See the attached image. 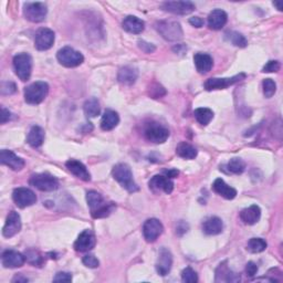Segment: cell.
Here are the masks:
<instances>
[{"instance_id":"cell-50","label":"cell","mask_w":283,"mask_h":283,"mask_svg":"<svg viewBox=\"0 0 283 283\" xmlns=\"http://www.w3.org/2000/svg\"><path fill=\"white\" fill-rule=\"evenodd\" d=\"M190 23L194 27H196V28H201V27L204 26V20L200 17H193L190 19Z\"/></svg>"},{"instance_id":"cell-31","label":"cell","mask_w":283,"mask_h":283,"mask_svg":"<svg viewBox=\"0 0 283 283\" xmlns=\"http://www.w3.org/2000/svg\"><path fill=\"white\" fill-rule=\"evenodd\" d=\"M27 142H28L30 146L35 148L41 146L44 142V131L42 127L38 125L32 126L28 134V137H27Z\"/></svg>"},{"instance_id":"cell-53","label":"cell","mask_w":283,"mask_h":283,"mask_svg":"<svg viewBox=\"0 0 283 283\" xmlns=\"http://www.w3.org/2000/svg\"><path fill=\"white\" fill-rule=\"evenodd\" d=\"M273 6H275V7H277V8H278V10H279V11H282V9H283L282 3H279V2H274V3H273Z\"/></svg>"},{"instance_id":"cell-4","label":"cell","mask_w":283,"mask_h":283,"mask_svg":"<svg viewBox=\"0 0 283 283\" xmlns=\"http://www.w3.org/2000/svg\"><path fill=\"white\" fill-rule=\"evenodd\" d=\"M49 93L48 83L39 81L27 86L25 89V101L28 104H40L43 102Z\"/></svg>"},{"instance_id":"cell-7","label":"cell","mask_w":283,"mask_h":283,"mask_svg":"<svg viewBox=\"0 0 283 283\" xmlns=\"http://www.w3.org/2000/svg\"><path fill=\"white\" fill-rule=\"evenodd\" d=\"M29 184L41 192H53L59 188L58 179L46 173L32 175L29 179Z\"/></svg>"},{"instance_id":"cell-23","label":"cell","mask_w":283,"mask_h":283,"mask_svg":"<svg viewBox=\"0 0 283 283\" xmlns=\"http://www.w3.org/2000/svg\"><path fill=\"white\" fill-rule=\"evenodd\" d=\"M240 274L232 272L228 268L227 262H222L216 270V282H239Z\"/></svg>"},{"instance_id":"cell-16","label":"cell","mask_w":283,"mask_h":283,"mask_svg":"<svg viewBox=\"0 0 283 283\" xmlns=\"http://www.w3.org/2000/svg\"><path fill=\"white\" fill-rule=\"evenodd\" d=\"M20 230H21V218H20V215L18 213L12 210L7 217L6 224L3 228V234L5 238H11Z\"/></svg>"},{"instance_id":"cell-37","label":"cell","mask_w":283,"mask_h":283,"mask_svg":"<svg viewBox=\"0 0 283 283\" xmlns=\"http://www.w3.org/2000/svg\"><path fill=\"white\" fill-rule=\"evenodd\" d=\"M226 38L230 41L233 45L235 46H239V48H245V46H247L248 44V41L247 39L241 35V33L239 32H235V31H230V32H227L226 33Z\"/></svg>"},{"instance_id":"cell-36","label":"cell","mask_w":283,"mask_h":283,"mask_svg":"<svg viewBox=\"0 0 283 283\" xmlns=\"http://www.w3.org/2000/svg\"><path fill=\"white\" fill-rule=\"evenodd\" d=\"M267 242L262 238H251L248 241L247 249L252 253H259L267 249Z\"/></svg>"},{"instance_id":"cell-10","label":"cell","mask_w":283,"mask_h":283,"mask_svg":"<svg viewBox=\"0 0 283 283\" xmlns=\"http://www.w3.org/2000/svg\"><path fill=\"white\" fill-rule=\"evenodd\" d=\"M12 199L19 208H27L37 203V196L29 188L19 187L12 193Z\"/></svg>"},{"instance_id":"cell-25","label":"cell","mask_w":283,"mask_h":283,"mask_svg":"<svg viewBox=\"0 0 283 283\" xmlns=\"http://www.w3.org/2000/svg\"><path fill=\"white\" fill-rule=\"evenodd\" d=\"M194 62L196 69L200 74H206L209 72L214 65L213 58L207 53L199 52L194 56Z\"/></svg>"},{"instance_id":"cell-12","label":"cell","mask_w":283,"mask_h":283,"mask_svg":"<svg viewBox=\"0 0 283 283\" xmlns=\"http://www.w3.org/2000/svg\"><path fill=\"white\" fill-rule=\"evenodd\" d=\"M164 227L161 222L156 218L147 219L143 226V234L147 242H154L163 233Z\"/></svg>"},{"instance_id":"cell-48","label":"cell","mask_w":283,"mask_h":283,"mask_svg":"<svg viewBox=\"0 0 283 283\" xmlns=\"http://www.w3.org/2000/svg\"><path fill=\"white\" fill-rule=\"evenodd\" d=\"M11 119H12L11 112H9V110H7V109H5V107H3L2 109V124L9 122Z\"/></svg>"},{"instance_id":"cell-41","label":"cell","mask_w":283,"mask_h":283,"mask_svg":"<svg viewBox=\"0 0 283 283\" xmlns=\"http://www.w3.org/2000/svg\"><path fill=\"white\" fill-rule=\"evenodd\" d=\"M166 94V91L163 86H161L160 84H157V83H154L153 85H151L150 87V96L153 98V99H158V98H161L164 97Z\"/></svg>"},{"instance_id":"cell-32","label":"cell","mask_w":283,"mask_h":283,"mask_svg":"<svg viewBox=\"0 0 283 283\" xmlns=\"http://www.w3.org/2000/svg\"><path fill=\"white\" fill-rule=\"evenodd\" d=\"M176 154L181 158L194 159L197 156L198 152L193 145L186 143V142H181L176 147Z\"/></svg>"},{"instance_id":"cell-19","label":"cell","mask_w":283,"mask_h":283,"mask_svg":"<svg viewBox=\"0 0 283 283\" xmlns=\"http://www.w3.org/2000/svg\"><path fill=\"white\" fill-rule=\"evenodd\" d=\"M148 186L154 192H164L167 195L172 194L174 191L173 180L164 176V175H156V176H154L150 180V183H148Z\"/></svg>"},{"instance_id":"cell-15","label":"cell","mask_w":283,"mask_h":283,"mask_svg":"<svg viewBox=\"0 0 283 283\" xmlns=\"http://www.w3.org/2000/svg\"><path fill=\"white\" fill-rule=\"evenodd\" d=\"M96 244H97L96 234H94L93 231L90 230V229H86V230L80 233L77 241L74 242L73 247L76 249V251L86 252L92 250V249L96 247Z\"/></svg>"},{"instance_id":"cell-46","label":"cell","mask_w":283,"mask_h":283,"mask_svg":"<svg viewBox=\"0 0 283 283\" xmlns=\"http://www.w3.org/2000/svg\"><path fill=\"white\" fill-rule=\"evenodd\" d=\"M258 272V266L254 264V262H248L247 266H246V273L248 277H254L255 274H257Z\"/></svg>"},{"instance_id":"cell-24","label":"cell","mask_w":283,"mask_h":283,"mask_svg":"<svg viewBox=\"0 0 283 283\" xmlns=\"http://www.w3.org/2000/svg\"><path fill=\"white\" fill-rule=\"evenodd\" d=\"M123 29L133 35H139L145 29V22L135 16H127L122 22Z\"/></svg>"},{"instance_id":"cell-22","label":"cell","mask_w":283,"mask_h":283,"mask_svg":"<svg viewBox=\"0 0 283 283\" xmlns=\"http://www.w3.org/2000/svg\"><path fill=\"white\" fill-rule=\"evenodd\" d=\"M228 21L227 13L221 9L213 10L208 16V27L211 30H220L224 28Z\"/></svg>"},{"instance_id":"cell-9","label":"cell","mask_w":283,"mask_h":283,"mask_svg":"<svg viewBox=\"0 0 283 283\" xmlns=\"http://www.w3.org/2000/svg\"><path fill=\"white\" fill-rule=\"evenodd\" d=\"M48 13V8L43 3H27L23 7V15L31 22H42Z\"/></svg>"},{"instance_id":"cell-42","label":"cell","mask_w":283,"mask_h":283,"mask_svg":"<svg viewBox=\"0 0 283 283\" xmlns=\"http://www.w3.org/2000/svg\"><path fill=\"white\" fill-rule=\"evenodd\" d=\"M82 262L84 264L85 267L91 268V269H96L100 266V261L98 260L97 257H94L93 254H86L83 257Z\"/></svg>"},{"instance_id":"cell-47","label":"cell","mask_w":283,"mask_h":283,"mask_svg":"<svg viewBox=\"0 0 283 283\" xmlns=\"http://www.w3.org/2000/svg\"><path fill=\"white\" fill-rule=\"evenodd\" d=\"M138 46L139 49L145 52V53H152L155 51V46L152 44V43H148V42H145L144 40H139L138 41Z\"/></svg>"},{"instance_id":"cell-38","label":"cell","mask_w":283,"mask_h":283,"mask_svg":"<svg viewBox=\"0 0 283 283\" xmlns=\"http://www.w3.org/2000/svg\"><path fill=\"white\" fill-rule=\"evenodd\" d=\"M26 259L29 262L30 265L35 267H41L43 265V258L41 257L38 251L36 250H28L26 251Z\"/></svg>"},{"instance_id":"cell-28","label":"cell","mask_w":283,"mask_h":283,"mask_svg":"<svg viewBox=\"0 0 283 283\" xmlns=\"http://www.w3.org/2000/svg\"><path fill=\"white\" fill-rule=\"evenodd\" d=\"M138 78L137 69L133 68V66H124L121 69L117 74V80L120 83L124 85H133L136 82Z\"/></svg>"},{"instance_id":"cell-40","label":"cell","mask_w":283,"mask_h":283,"mask_svg":"<svg viewBox=\"0 0 283 283\" xmlns=\"http://www.w3.org/2000/svg\"><path fill=\"white\" fill-rule=\"evenodd\" d=\"M181 280L185 283H196L198 281V275L191 267H187L181 272Z\"/></svg>"},{"instance_id":"cell-49","label":"cell","mask_w":283,"mask_h":283,"mask_svg":"<svg viewBox=\"0 0 283 283\" xmlns=\"http://www.w3.org/2000/svg\"><path fill=\"white\" fill-rule=\"evenodd\" d=\"M187 231H188V225L185 224L184 221H180L179 224L177 225V227H176V233L178 235H183Z\"/></svg>"},{"instance_id":"cell-5","label":"cell","mask_w":283,"mask_h":283,"mask_svg":"<svg viewBox=\"0 0 283 283\" xmlns=\"http://www.w3.org/2000/svg\"><path fill=\"white\" fill-rule=\"evenodd\" d=\"M57 59L65 68H76L84 61V57L81 52L74 50L71 46H64L57 53Z\"/></svg>"},{"instance_id":"cell-29","label":"cell","mask_w":283,"mask_h":283,"mask_svg":"<svg viewBox=\"0 0 283 283\" xmlns=\"http://www.w3.org/2000/svg\"><path fill=\"white\" fill-rule=\"evenodd\" d=\"M224 230V224L218 217H209L203 222V231L208 235L219 234Z\"/></svg>"},{"instance_id":"cell-14","label":"cell","mask_w":283,"mask_h":283,"mask_svg":"<svg viewBox=\"0 0 283 283\" xmlns=\"http://www.w3.org/2000/svg\"><path fill=\"white\" fill-rule=\"evenodd\" d=\"M55 32L49 28L39 29L35 37V46L39 51L49 50L55 43Z\"/></svg>"},{"instance_id":"cell-17","label":"cell","mask_w":283,"mask_h":283,"mask_svg":"<svg viewBox=\"0 0 283 283\" xmlns=\"http://www.w3.org/2000/svg\"><path fill=\"white\" fill-rule=\"evenodd\" d=\"M173 266V254L166 248H161L158 253V259L156 262V271L161 277H165L171 272Z\"/></svg>"},{"instance_id":"cell-43","label":"cell","mask_w":283,"mask_h":283,"mask_svg":"<svg viewBox=\"0 0 283 283\" xmlns=\"http://www.w3.org/2000/svg\"><path fill=\"white\" fill-rule=\"evenodd\" d=\"M17 91V86L13 82H3L2 83V94L3 96H10Z\"/></svg>"},{"instance_id":"cell-26","label":"cell","mask_w":283,"mask_h":283,"mask_svg":"<svg viewBox=\"0 0 283 283\" xmlns=\"http://www.w3.org/2000/svg\"><path fill=\"white\" fill-rule=\"evenodd\" d=\"M213 190L215 193H217L221 197H224L228 200H231L237 196V191H235L231 186L227 185L225 183V180L221 178H217L214 181Z\"/></svg>"},{"instance_id":"cell-39","label":"cell","mask_w":283,"mask_h":283,"mask_svg":"<svg viewBox=\"0 0 283 283\" xmlns=\"http://www.w3.org/2000/svg\"><path fill=\"white\" fill-rule=\"evenodd\" d=\"M262 87H264V93L266 98H272L277 91V84H275L272 79H266L262 82Z\"/></svg>"},{"instance_id":"cell-33","label":"cell","mask_w":283,"mask_h":283,"mask_svg":"<svg viewBox=\"0 0 283 283\" xmlns=\"http://www.w3.org/2000/svg\"><path fill=\"white\" fill-rule=\"evenodd\" d=\"M194 115L200 125L205 126L211 122V120L214 119V112L210 109H207V107H199V109L195 110Z\"/></svg>"},{"instance_id":"cell-34","label":"cell","mask_w":283,"mask_h":283,"mask_svg":"<svg viewBox=\"0 0 283 283\" xmlns=\"http://www.w3.org/2000/svg\"><path fill=\"white\" fill-rule=\"evenodd\" d=\"M83 109H84L85 115L87 117H97L98 115H100V112H101L100 102L96 98H91L89 100H86Z\"/></svg>"},{"instance_id":"cell-18","label":"cell","mask_w":283,"mask_h":283,"mask_svg":"<svg viewBox=\"0 0 283 283\" xmlns=\"http://www.w3.org/2000/svg\"><path fill=\"white\" fill-rule=\"evenodd\" d=\"M26 260V255L15 250H6L2 254V264L5 268H20L25 265Z\"/></svg>"},{"instance_id":"cell-45","label":"cell","mask_w":283,"mask_h":283,"mask_svg":"<svg viewBox=\"0 0 283 283\" xmlns=\"http://www.w3.org/2000/svg\"><path fill=\"white\" fill-rule=\"evenodd\" d=\"M55 282H71L72 281V275L69 272H58L56 277L53 278Z\"/></svg>"},{"instance_id":"cell-51","label":"cell","mask_w":283,"mask_h":283,"mask_svg":"<svg viewBox=\"0 0 283 283\" xmlns=\"http://www.w3.org/2000/svg\"><path fill=\"white\" fill-rule=\"evenodd\" d=\"M163 174H164V176L172 179V178L177 177L179 175V172L177 170H175V168H172V170H164Z\"/></svg>"},{"instance_id":"cell-8","label":"cell","mask_w":283,"mask_h":283,"mask_svg":"<svg viewBox=\"0 0 283 283\" xmlns=\"http://www.w3.org/2000/svg\"><path fill=\"white\" fill-rule=\"evenodd\" d=\"M144 135L146 139L155 144H163L170 137V131L167 127L159 123L152 122L147 124L144 130Z\"/></svg>"},{"instance_id":"cell-52","label":"cell","mask_w":283,"mask_h":283,"mask_svg":"<svg viewBox=\"0 0 283 283\" xmlns=\"http://www.w3.org/2000/svg\"><path fill=\"white\" fill-rule=\"evenodd\" d=\"M12 282H28V279L21 277V275H16V277L12 279Z\"/></svg>"},{"instance_id":"cell-21","label":"cell","mask_w":283,"mask_h":283,"mask_svg":"<svg viewBox=\"0 0 283 283\" xmlns=\"http://www.w3.org/2000/svg\"><path fill=\"white\" fill-rule=\"evenodd\" d=\"M65 166L71 174H73L74 176L80 178L81 180H83V181L91 180V175H90L89 171H87L85 165L81 163V161H79L77 159H69L65 163Z\"/></svg>"},{"instance_id":"cell-27","label":"cell","mask_w":283,"mask_h":283,"mask_svg":"<svg viewBox=\"0 0 283 283\" xmlns=\"http://www.w3.org/2000/svg\"><path fill=\"white\" fill-rule=\"evenodd\" d=\"M260 217H261V209L257 205H252L250 207H248L240 213V219L242 220L244 224L249 226L257 224V222L260 220Z\"/></svg>"},{"instance_id":"cell-20","label":"cell","mask_w":283,"mask_h":283,"mask_svg":"<svg viewBox=\"0 0 283 283\" xmlns=\"http://www.w3.org/2000/svg\"><path fill=\"white\" fill-rule=\"evenodd\" d=\"M0 161H2V164L11 168L12 171H21L26 165L21 157L17 156L12 151L8 150H3L0 152Z\"/></svg>"},{"instance_id":"cell-3","label":"cell","mask_w":283,"mask_h":283,"mask_svg":"<svg viewBox=\"0 0 283 283\" xmlns=\"http://www.w3.org/2000/svg\"><path fill=\"white\" fill-rule=\"evenodd\" d=\"M155 29L167 41H179L184 36L180 23L173 21V20H161V21L156 22Z\"/></svg>"},{"instance_id":"cell-30","label":"cell","mask_w":283,"mask_h":283,"mask_svg":"<svg viewBox=\"0 0 283 283\" xmlns=\"http://www.w3.org/2000/svg\"><path fill=\"white\" fill-rule=\"evenodd\" d=\"M120 116L119 114L113 110H105L101 120V129L103 131H112L119 125Z\"/></svg>"},{"instance_id":"cell-44","label":"cell","mask_w":283,"mask_h":283,"mask_svg":"<svg viewBox=\"0 0 283 283\" xmlns=\"http://www.w3.org/2000/svg\"><path fill=\"white\" fill-rule=\"evenodd\" d=\"M280 70V62L272 60V61H269L262 69V72L265 73H272V72H278Z\"/></svg>"},{"instance_id":"cell-13","label":"cell","mask_w":283,"mask_h":283,"mask_svg":"<svg viewBox=\"0 0 283 283\" xmlns=\"http://www.w3.org/2000/svg\"><path fill=\"white\" fill-rule=\"evenodd\" d=\"M161 9L174 15L185 16L196 9V6L192 2H165L161 4Z\"/></svg>"},{"instance_id":"cell-35","label":"cell","mask_w":283,"mask_h":283,"mask_svg":"<svg viewBox=\"0 0 283 283\" xmlns=\"http://www.w3.org/2000/svg\"><path fill=\"white\" fill-rule=\"evenodd\" d=\"M228 173H231L234 175H240L246 170V163L239 157H233L228 161L227 164Z\"/></svg>"},{"instance_id":"cell-1","label":"cell","mask_w":283,"mask_h":283,"mask_svg":"<svg viewBox=\"0 0 283 283\" xmlns=\"http://www.w3.org/2000/svg\"><path fill=\"white\" fill-rule=\"evenodd\" d=\"M86 201L92 217L96 219L107 217L116 208L114 203H106L102 195L96 191H90L86 193Z\"/></svg>"},{"instance_id":"cell-11","label":"cell","mask_w":283,"mask_h":283,"mask_svg":"<svg viewBox=\"0 0 283 283\" xmlns=\"http://www.w3.org/2000/svg\"><path fill=\"white\" fill-rule=\"evenodd\" d=\"M246 78L245 73H239L237 76L231 77V78H222V79H217V78H211L208 79L204 86L207 91H213V90H224L226 87L233 85L234 83L240 82L241 80H244Z\"/></svg>"},{"instance_id":"cell-2","label":"cell","mask_w":283,"mask_h":283,"mask_svg":"<svg viewBox=\"0 0 283 283\" xmlns=\"http://www.w3.org/2000/svg\"><path fill=\"white\" fill-rule=\"evenodd\" d=\"M112 176L121 186L125 188V190L129 193L138 192L139 188L133 179V173H132L129 165L123 164V163L115 165L112 170Z\"/></svg>"},{"instance_id":"cell-6","label":"cell","mask_w":283,"mask_h":283,"mask_svg":"<svg viewBox=\"0 0 283 283\" xmlns=\"http://www.w3.org/2000/svg\"><path fill=\"white\" fill-rule=\"evenodd\" d=\"M13 68L17 77L26 82L31 77L32 71V59L28 53H19L13 58Z\"/></svg>"}]
</instances>
